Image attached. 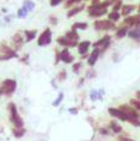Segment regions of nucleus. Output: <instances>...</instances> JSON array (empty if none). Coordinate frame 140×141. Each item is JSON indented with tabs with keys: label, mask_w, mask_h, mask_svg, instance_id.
Returning a JSON list of instances; mask_svg holds the SVG:
<instances>
[{
	"label": "nucleus",
	"mask_w": 140,
	"mask_h": 141,
	"mask_svg": "<svg viewBox=\"0 0 140 141\" xmlns=\"http://www.w3.org/2000/svg\"><path fill=\"white\" fill-rule=\"evenodd\" d=\"M108 113H109L112 117L119 119V120H122V122H129V118L127 117L125 114L122 112L119 108H109L108 109Z\"/></svg>",
	"instance_id": "1"
},
{
	"label": "nucleus",
	"mask_w": 140,
	"mask_h": 141,
	"mask_svg": "<svg viewBox=\"0 0 140 141\" xmlns=\"http://www.w3.org/2000/svg\"><path fill=\"white\" fill-rule=\"evenodd\" d=\"M95 27L98 28V29H108V28H112L113 27V24L112 22H109V21H97V22H95Z\"/></svg>",
	"instance_id": "2"
},
{
	"label": "nucleus",
	"mask_w": 140,
	"mask_h": 141,
	"mask_svg": "<svg viewBox=\"0 0 140 141\" xmlns=\"http://www.w3.org/2000/svg\"><path fill=\"white\" fill-rule=\"evenodd\" d=\"M49 42H51V31L47 29V31H44V33H42V36L38 41V44L43 46V44H48Z\"/></svg>",
	"instance_id": "3"
},
{
	"label": "nucleus",
	"mask_w": 140,
	"mask_h": 141,
	"mask_svg": "<svg viewBox=\"0 0 140 141\" xmlns=\"http://www.w3.org/2000/svg\"><path fill=\"white\" fill-rule=\"evenodd\" d=\"M11 110H12V122H14V124L16 127L21 128L22 127V122H21L20 117L17 115V112H16V108H15L14 104H11Z\"/></svg>",
	"instance_id": "4"
},
{
	"label": "nucleus",
	"mask_w": 140,
	"mask_h": 141,
	"mask_svg": "<svg viewBox=\"0 0 140 141\" xmlns=\"http://www.w3.org/2000/svg\"><path fill=\"white\" fill-rule=\"evenodd\" d=\"M3 86H4V92L10 93V92H12L15 90V81H11V80L5 81Z\"/></svg>",
	"instance_id": "5"
},
{
	"label": "nucleus",
	"mask_w": 140,
	"mask_h": 141,
	"mask_svg": "<svg viewBox=\"0 0 140 141\" xmlns=\"http://www.w3.org/2000/svg\"><path fill=\"white\" fill-rule=\"evenodd\" d=\"M124 22L127 25H135V26H138V25H140V15L133 16V17H128V19H125Z\"/></svg>",
	"instance_id": "6"
},
{
	"label": "nucleus",
	"mask_w": 140,
	"mask_h": 141,
	"mask_svg": "<svg viewBox=\"0 0 140 141\" xmlns=\"http://www.w3.org/2000/svg\"><path fill=\"white\" fill-rule=\"evenodd\" d=\"M109 128L112 129V131L114 132V134H121V132L123 131V128H122L121 125H118L116 122L111 123V124H109Z\"/></svg>",
	"instance_id": "7"
},
{
	"label": "nucleus",
	"mask_w": 140,
	"mask_h": 141,
	"mask_svg": "<svg viewBox=\"0 0 140 141\" xmlns=\"http://www.w3.org/2000/svg\"><path fill=\"white\" fill-rule=\"evenodd\" d=\"M129 37L130 38H136V39H139L140 38V27H136L135 29H133L129 32Z\"/></svg>",
	"instance_id": "8"
},
{
	"label": "nucleus",
	"mask_w": 140,
	"mask_h": 141,
	"mask_svg": "<svg viewBox=\"0 0 140 141\" xmlns=\"http://www.w3.org/2000/svg\"><path fill=\"white\" fill-rule=\"evenodd\" d=\"M97 56H98V50L97 49H95V50L92 52V54H91V58L89 59L90 65H93V64H95V61L97 60Z\"/></svg>",
	"instance_id": "9"
},
{
	"label": "nucleus",
	"mask_w": 140,
	"mask_h": 141,
	"mask_svg": "<svg viewBox=\"0 0 140 141\" xmlns=\"http://www.w3.org/2000/svg\"><path fill=\"white\" fill-rule=\"evenodd\" d=\"M89 46H90V42H82L81 44H80V47H79V52L81 53V54H84V53L87 50Z\"/></svg>",
	"instance_id": "10"
},
{
	"label": "nucleus",
	"mask_w": 140,
	"mask_h": 141,
	"mask_svg": "<svg viewBox=\"0 0 140 141\" xmlns=\"http://www.w3.org/2000/svg\"><path fill=\"white\" fill-rule=\"evenodd\" d=\"M61 59L64 61H66V63H70V61H73V58L69 55V53H68V50H64V52L61 53Z\"/></svg>",
	"instance_id": "11"
},
{
	"label": "nucleus",
	"mask_w": 140,
	"mask_h": 141,
	"mask_svg": "<svg viewBox=\"0 0 140 141\" xmlns=\"http://www.w3.org/2000/svg\"><path fill=\"white\" fill-rule=\"evenodd\" d=\"M133 10H134V6H131V5H125V6H123V15L130 14Z\"/></svg>",
	"instance_id": "12"
},
{
	"label": "nucleus",
	"mask_w": 140,
	"mask_h": 141,
	"mask_svg": "<svg viewBox=\"0 0 140 141\" xmlns=\"http://www.w3.org/2000/svg\"><path fill=\"white\" fill-rule=\"evenodd\" d=\"M127 33H128V31H127V28L125 27H123V28H121L118 32H117V37L118 38H123L124 36H125Z\"/></svg>",
	"instance_id": "13"
},
{
	"label": "nucleus",
	"mask_w": 140,
	"mask_h": 141,
	"mask_svg": "<svg viewBox=\"0 0 140 141\" xmlns=\"http://www.w3.org/2000/svg\"><path fill=\"white\" fill-rule=\"evenodd\" d=\"M109 19L112 20V21H117V20L119 19V14L117 11H113L112 14H109Z\"/></svg>",
	"instance_id": "14"
},
{
	"label": "nucleus",
	"mask_w": 140,
	"mask_h": 141,
	"mask_svg": "<svg viewBox=\"0 0 140 141\" xmlns=\"http://www.w3.org/2000/svg\"><path fill=\"white\" fill-rule=\"evenodd\" d=\"M63 96H64L63 93L59 94V97H58V99H57V101H54V103H53V106H58V104L60 103V102H61V99H63Z\"/></svg>",
	"instance_id": "15"
},
{
	"label": "nucleus",
	"mask_w": 140,
	"mask_h": 141,
	"mask_svg": "<svg viewBox=\"0 0 140 141\" xmlns=\"http://www.w3.org/2000/svg\"><path fill=\"white\" fill-rule=\"evenodd\" d=\"M26 14H27V9H26V8H23V9H21V10L19 11V16H20V17L25 16Z\"/></svg>",
	"instance_id": "16"
},
{
	"label": "nucleus",
	"mask_w": 140,
	"mask_h": 141,
	"mask_svg": "<svg viewBox=\"0 0 140 141\" xmlns=\"http://www.w3.org/2000/svg\"><path fill=\"white\" fill-rule=\"evenodd\" d=\"M81 10H82V8H79V9H75V10H71V11H70L68 15H69V16H73V15L78 14V12H79V11H81Z\"/></svg>",
	"instance_id": "17"
},
{
	"label": "nucleus",
	"mask_w": 140,
	"mask_h": 141,
	"mask_svg": "<svg viewBox=\"0 0 140 141\" xmlns=\"http://www.w3.org/2000/svg\"><path fill=\"white\" fill-rule=\"evenodd\" d=\"M74 27L75 28H82V29H84V28L87 27V25H86V24H75Z\"/></svg>",
	"instance_id": "18"
},
{
	"label": "nucleus",
	"mask_w": 140,
	"mask_h": 141,
	"mask_svg": "<svg viewBox=\"0 0 140 141\" xmlns=\"http://www.w3.org/2000/svg\"><path fill=\"white\" fill-rule=\"evenodd\" d=\"M97 98H100L98 92H95V91H93L92 93H91V99H92V101H95V99H97Z\"/></svg>",
	"instance_id": "19"
},
{
	"label": "nucleus",
	"mask_w": 140,
	"mask_h": 141,
	"mask_svg": "<svg viewBox=\"0 0 140 141\" xmlns=\"http://www.w3.org/2000/svg\"><path fill=\"white\" fill-rule=\"evenodd\" d=\"M118 141H134V140H131V139H129V137L121 136V137H118Z\"/></svg>",
	"instance_id": "20"
},
{
	"label": "nucleus",
	"mask_w": 140,
	"mask_h": 141,
	"mask_svg": "<svg viewBox=\"0 0 140 141\" xmlns=\"http://www.w3.org/2000/svg\"><path fill=\"white\" fill-rule=\"evenodd\" d=\"M100 132H101L102 135H108V134H109L108 129H101V130H100Z\"/></svg>",
	"instance_id": "21"
},
{
	"label": "nucleus",
	"mask_w": 140,
	"mask_h": 141,
	"mask_svg": "<svg viewBox=\"0 0 140 141\" xmlns=\"http://www.w3.org/2000/svg\"><path fill=\"white\" fill-rule=\"evenodd\" d=\"M59 3H60V0H51L52 5H57V4H59Z\"/></svg>",
	"instance_id": "22"
},
{
	"label": "nucleus",
	"mask_w": 140,
	"mask_h": 141,
	"mask_svg": "<svg viewBox=\"0 0 140 141\" xmlns=\"http://www.w3.org/2000/svg\"><path fill=\"white\" fill-rule=\"evenodd\" d=\"M69 112H70V113H73V114H76V113H78V109L71 108V109H69Z\"/></svg>",
	"instance_id": "23"
},
{
	"label": "nucleus",
	"mask_w": 140,
	"mask_h": 141,
	"mask_svg": "<svg viewBox=\"0 0 140 141\" xmlns=\"http://www.w3.org/2000/svg\"><path fill=\"white\" fill-rule=\"evenodd\" d=\"M136 94H138V96H139V98H140V92H138V93H136Z\"/></svg>",
	"instance_id": "24"
},
{
	"label": "nucleus",
	"mask_w": 140,
	"mask_h": 141,
	"mask_svg": "<svg viewBox=\"0 0 140 141\" xmlns=\"http://www.w3.org/2000/svg\"><path fill=\"white\" fill-rule=\"evenodd\" d=\"M139 11H140V8H139Z\"/></svg>",
	"instance_id": "25"
}]
</instances>
